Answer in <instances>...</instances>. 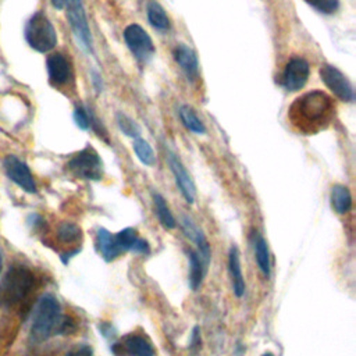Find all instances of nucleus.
<instances>
[{"instance_id": "obj_11", "label": "nucleus", "mask_w": 356, "mask_h": 356, "mask_svg": "<svg viewBox=\"0 0 356 356\" xmlns=\"http://www.w3.org/2000/svg\"><path fill=\"white\" fill-rule=\"evenodd\" d=\"M167 163L170 165V170H171V172L174 175L175 184L179 188L182 196L185 197V200L188 203L192 204L195 202L196 188H195V184H193L189 172L186 171V168L181 163L179 157L174 152H171V150H167Z\"/></svg>"}, {"instance_id": "obj_31", "label": "nucleus", "mask_w": 356, "mask_h": 356, "mask_svg": "<svg viewBox=\"0 0 356 356\" xmlns=\"http://www.w3.org/2000/svg\"><path fill=\"white\" fill-rule=\"evenodd\" d=\"M65 356H92V350L88 346H81L68 352Z\"/></svg>"}, {"instance_id": "obj_14", "label": "nucleus", "mask_w": 356, "mask_h": 356, "mask_svg": "<svg viewBox=\"0 0 356 356\" xmlns=\"http://www.w3.org/2000/svg\"><path fill=\"white\" fill-rule=\"evenodd\" d=\"M49 78L54 85H65L72 78V68L70 61L61 53H54L46 61Z\"/></svg>"}, {"instance_id": "obj_12", "label": "nucleus", "mask_w": 356, "mask_h": 356, "mask_svg": "<svg viewBox=\"0 0 356 356\" xmlns=\"http://www.w3.org/2000/svg\"><path fill=\"white\" fill-rule=\"evenodd\" d=\"M4 170L8 178L18 186H21L24 191L29 193L36 192V184L33 181V177L24 161L17 159L15 156H8L4 160Z\"/></svg>"}, {"instance_id": "obj_23", "label": "nucleus", "mask_w": 356, "mask_h": 356, "mask_svg": "<svg viewBox=\"0 0 356 356\" xmlns=\"http://www.w3.org/2000/svg\"><path fill=\"white\" fill-rule=\"evenodd\" d=\"M188 260H189V286L192 291H197V288L200 286L202 284V280H203V275L206 273L199 256L193 252V250H189L188 253Z\"/></svg>"}, {"instance_id": "obj_35", "label": "nucleus", "mask_w": 356, "mask_h": 356, "mask_svg": "<svg viewBox=\"0 0 356 356\" xmlns=\"http://www.w3.org/2000/svg\"><path fill=\"white\" fill-rule=\"evenodd\" d=\"M0 271H1V256H0Z\"/></svg>"}, {"instance_id": "obj_20", "label": "nucleus", "mask_w": 356, "mask_h": 356, "mask_svg": "<svg viewBox=\"0 0 356 356\" xmlns=\"http://www.w3.org/2000/svg\"><path fill=\"white\" fill-rule=\"evenodd\" d=\"M146 13H147V21L150 22V25L159 31H165L170 28V19L168 15L165 13V10L163 8V6L156 1V0H150L147 3L146 7Z\"/></svg>"}, {"instance_id": "obj_8", "label": "nucleus", "mask_w": 356, "mask_h": 356, "mask_svg": "<svg viewBox=\"0 0 356 356\" xmlns=\"http://www.w3.org/2000/svg\"><path fill=\"white\" fill-rule=\"evenodd\" d=\"M320 78L324 85L342 102H353L355 92L350 81L337 67L331 64H323L318 70Z\"/></svg>"}, {"instance_id": "obj_25", "label": "nucleus", "mask_w": 356, "mask_h": 356, "mask_svg": "<svg viewBox=\"0 0 356 356\" xmlns=\"http://www.w3.org/2000/svg\"><path fill=\"white\" fill-rule=\"evenodd\" d=\"M134 152L136 154V157L139 159V161L145 165H153L156 163V156L154 152L152 149V146L149 145V142H146L142 138H136L134 140Z\"/></svg>"}, {"instance_id": "obj_15", "label": "nucleus", "mask_w": 356, "mask_h": 356, "mask_svg": "<svg viewBox=\"0 0 356 356\" xmlns=\"http://www.w3.org/2000/svg\"><path fill=\"white\" fill-rule=\"evenodd\" d=\"M174 60L185 72L189 81H196L199 78V61L196 53L186 44L179 43L174 49Z\"/></svg>"}, {"instance_id": "obj_9", "label": "nucleus", "mask_w": 356, "mask_h": 356, "mask_svg": "<svg viewBox=\"0 0 356 356\" xmlns=\"http://www.w3.org/2000/svg\"><path fill=\"white\" fill-rule=\"evenodd\" d=\"M111 352L115 356H154L153 345L139 334H127L118 342L111 345Z\"/></svg>"}, {"instance_id": "obj_27", "label": "nucleus", "mask_w": 356, "mask_h": 356, "mask_svg": "<svg viewBox=\"0 0 356 356\" xmlns=\"http://www.w3.org/2000/svg\"><path fill=\"white\" fill-rule=\"evenodd\" d=\"M114 238H115V242H117V245L120 246V249L122 252H125V250H131L132 252L135 245H136V242H138V239H139V236L136 235V231L134 228H129V227L121 229L120 232H117L114 235Z\"/></svg>"}, {"instance_id": "obj_32", "label": "nucleus", "mask_w": 356, "mask_h": 356, "mask_svg": "<svg viewBox=\"0 0 356 356\" xmlns=\"http://www.w3.org/2000/svg\"><path fill=\"white\" fill-rule=\"evenodd\" d=\"M100 78H102V76H100L96 71H92V81H93V83H95L97 92L102 90V79H100Z\"/></svg>"}, {"instance_id": "obj_34", "label": "nucleus", "mask_w": 356, "mask_h": 356, "mask_svg": "<svg viewBox=\"0 0 356 356\" xmlns=\"http://www.w3.org/2000/svg\"><path fill=\"white\" fill-rule=\"evenodd\" d=\"M261 356H274L271 352H264Z\"/></svg>"}, {"instance_id": "obj_1", "label": "nucleus", "mask_w": 356, "mask_h": 356, "mask_svg": "<svg viewBox=\"0 0 356 356\" xmlns=\"http://www.w3.org/2000/svg\"><path fill=\"white\" fill-rule=\"evenodd\" d=\"M334 117L335 103L323 90H312L296 97L288 108L289 122L305 135L325 129Z\"/></svg>"}, {"instance_id": "obj_10", "label": "nucleus", "mask_w": 356, "mask_h": 356, "mask_svg": "<svg viewBox=\"0 0 356 356\" xmlns=\"http://www.w3.org/2000/svg\"><path fill=\"white\" fill-rule=\"evenodd\" d=\"M309 74H310V65L307 60H305L303 57H292L285 65L282 83L285 89L289 92L300 90L306 85Z\"/></svg>"}, {"instance_id": "obj_4", "label": "nucleus", "mask_w": 356, "mask_h": 356, "mask_svg": "<svg viewBox=\"0 0 356 356\" xmlns=\"http://www.w3.org/2000/svg\"><path fill=\"white\" fill-rule=\"evenodd\" d=\"M25 39L33 50L47 53L57 44V32L47 15L36 11L26 22Z\"/></svg>"}, {"instance_id": "obj_16", "label": "nucleus", "mask_w": 356, "mask_h": 356, "mask_svg": "<svg viewBox=\"0 0 356 356\" xmlns=\"http://www.w3.org/2000/svg\"><path fill=\"white\" fill-rule=\"evenodd\" d=\"M228 270H229V275H231L232 291L238 298H241L245 293V280H243L242 267H241L239 250L235 245L231 246L229 253H228Z\"/></svg>"}, {"instance_id": "obj_19", "label": "nucleus", "mask_w": 356, "mask_h": 356, "mask_svg": "<svg viewBox=\"0 0 356 356\" xmlns=\"http://www.w3.org/2000/svg\"><path fill=\"white\" fill-rule=\"evenodd\" d=\"M253 248H254V259L260 268V271L264 274V277L270 275V252L268 245L266 239L259 234H253Z\"/></svg>"}, {"instance_id": "obj_33", "label": "nucleus", "mask_w": 356, "mask_h": 356, "mask_svg": "<svg viewBox=\"0 0 356 356\" xmlns=\"http://www.w3.org/2000/svg\"><path fill=\"white\" fill-rule=\"evenodd\" d=\"M50 1H51V4H53L56 8H58V10H61V8L65 7V0H50Z\"/></svg>"}, {"instance_id": "obj_13", "label": "nucleus", "mask_w": 356, "mask_h": 356, "mask_svg": "<svg viewBox=\"0 0 356 356\" xmlns=\"http://www.w3.org/2000/svg\"><path fill=\"white\" fill-rule=\"evenodd\" d=\"M181 228L185 234L186 238H189L197 248V256L204 267V270H207L209 267V263H210V245H209V241L206 239L203 231L193 222V220L188 216H182L181 218Z\"/></svg>"}, {"instance_id": "obj_6", "label": "nucleus", "mask_w": 356, "mask_h": 356, "mask_svg": "<svg viewBox=\"0 0 356 356\" xmlns=\"http://www.w3.org/2000/svg\"><path fill=\"white\" fill-rule=\"evenodd\" d=\"M124 40L129 51L142 63H147L153 58L156 49L149 33L138 24H129L124 29Z\"/></svg>"}, {"instance_id": "obj_29", "label": "nucleus", "mask_w": 356, "mask_h": 356, "mask_svg": "<svg viewBox=\"0 0 356 356\" xmlns=\"http://www.w3.org/2000/svg\"><path fill=\"white\" fill-rule=\"evenodd\" d=\"M90 111L89 110H86L85 107H82V106H78L75 110H74V120H75V124L81 128V129H83V131H86V129H89L90 128Z\"/></svg>"}, {"instance_id": "obj_7", "label": "nucleus", "mask_w": 356, "mask_h": 356, "mask_svg": "<svg viewBox=\"0 0 356 356\" xmlns=\"http://www.w3.org/2000/svg\"><path fill=\"white\" fill-rule=\"evenodd\" d=\"M65 7H67V15L70 25L72 28V32L75 38L79 40L81 46L88 51L93 53V42H92V35L85 13V7L82 0H65Z\"/></svg>"}, {"instance_id": "obj_24", "label": "nucleus", "mask_w": 356, "mask_h": 356, "mask_svg": "<svg viewBox=\"0 0 356 356\" xmlns=\"http://www.w3.org/2000/svg\"><path fill=\"white\" fill-rule=\"evenodd\" d=\"M115 122H117L120 131H121L124 135H127V136H129V138H135V139L139 138V135H140V127H139L138 122H136L134 118H131L128 114H125V113H122V111H118V113L115 114Z\"/></svg>"}, {"instance_id": "obj_30", "label": "nucleus", "mask_w": 356, "mask_h": 356, "mask_svg": "<svg viewBox=\"0 0 356 356\" xmlns=\"http://www.w3.org/2000/svg\"><path fill=\"white\" fill-rule=\"evenodd\" d=\"M200 346V330L199 327H195L192 334H191V339H189V348H196Z\"/></svg>"}, {"instance_id": "obj_5", "label": "nucleus", "mask_w": 356, "mask_h": 356, "mask_svg": "<svg viewBox=\"0 0 356 356\" xmlns=\"http://www.w3.org/2000/svg\"><path fill=\"white\" fill-rule=\"evenodd\" d=\"M67 168L74 177L82 179L99 181L103 177V163L97 152L90 146H86L85 149L78 152L67 163Z\"/></svg>"}, {"instance_id": "obj_28", "label": "nucleus", "mask_w": 356, "mask_h": 356, "mask_svg": "<svg viewBox=\"0 0 356 356\" xmlns=\"http://www.w3.org/2000/svg\"><path fill=\"white\" fill-rule=\"evenodd\" d=\"M305 1L321 14H332L339 7L338 0H305Z\"/></svg>"}, {"instance_id": "obj_3", "label": "nucleus", "mask_w": 356, "mask_h": 356, "mask_svg": "<svg viewBox=\"0 0 356 356\" xmlns=\"http://www.w3.org/2000/svg\"><path fill=\"white\" fill-rule=\"evenodd\" d=\"M35 277L24 266H13L0 284V305L13 307L22 302L33 288Z\"/></svg>"}, {"instance_id": "obj_26", "label": "nucleus", "mask_w": 356, "mask_h": 356, "mask_svg": "<svg viewBox=\"0 0 356 356\" xmlns=\"http://www.w3.org/2000/svg\"><path fill=\"white\" fill-rule=\"evenodd\" d=\"M81 228L74 222H63L57 228V236L64 243H74L81 239Z\"/></svg>"}, {"instance_id": "obj_22", "label": "nucleus", "mask_w": 356, "mask_h": 356, "mask_svg": "<svg viewBox=\"0 0 356 356\" xmlns=\"http://www.w3.org/2000/svg\"><path fill=\"white\" fill-rule=\"evenodd\" d=\"M178 114H179V118H181V122L184 124V127L193 132V134H197V135H202L206 132V127L204 124L199 120V117L196 115V113L193 111L192 107L186 106V104H182L178 110Z\"/></svg>"}, {"instance_id": "obj_17", "label": "nucleus", "mask_w": 356, "mask_h": 356, "mask_svg": "<svg viewBox=\"0 0 356 356\" xmlns=\"http://www.w3.org/2000/svg\"><path fill=\"white\" fill-rule=\"evenodd\" d=\"M97 249L106 261H111L122 253L115 242L114 235L106 228H99L97 231Z\"/></svg>"}, {"instance_id": "obj_21", "label": "nucleus", "mask_w": 356, "mask_h": 356, "mask_svg": "<svg viewBox=\"0 0 356 356\" xmlns=\"http://www.w3.org/2000/svg\"><path fill=\"white\" fill-rule=\"evenodd\" d=\"M153 203H154V213L160 221V224L164 227V228H168V229H172L175 228L177 222H175V218L172 216V213L170 211V207L165 202V199L157 193V192H153Z\"/></svg>"}, {"instance_id": "obj_18", "label": "nucleus", "mask_w": 356, "mask_h": 356, "mask_svg": "<svg viewBox=\"0 0 356 356\" xmlns=\"http://www.w3.org/2000/svg\"><path fill=\"white\" fill-rule=\"evenodd\" d=\"M331 206L338 214H346L352 209V195L348 186L337 184L331 188Z\"/></svg>"}, {"instance_id": "obj_2", "label": "nucleus", "mask_w": 356, "mask_h": 356, "mask_svg": "<svg viewBox=\"0 0 356 356\" xmlns=\"http://www.w3.org/2000/svg\"><path fill=\"white\" fill-rule=\"evenodd\" d=\"M67 330L65 318L61 314L58 300L50 295H43L33 312L31 337L36 342L46 341L56 332H64Z\"/></svg>"}]
</instances>
